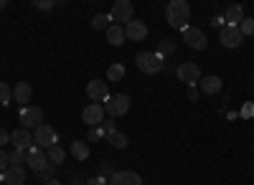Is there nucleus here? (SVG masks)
<instances>
[{
	"label": "nucleus",
	"mask_w": 254,
	"mask_h": 185,
	"mask_svg": "<svg viewBox=\"0 0 254 185\" xmlns=\"http://www.w3.org/2000/svg\"><path fill=\"white\" fill-rule=\"evenodd\" d=\"M56 173H59V165H51V162H49V165L44 168V173H41L38 178L44 180V183H49V180H54V175H56Z\"/></svg>",
	"instance_id": "30"
},
{
	"label": "nucleus",
	"mask_w": 254,
	"mask_h": 185,
	"mask_svg": "<svg viewBox=\"0 0 254 185\" xmlns=\"http://www.w3.org/2000/svg\"><path fill=\"white\" fill-rule=\"evenodd\" d=\"M99 170H102V173H112V162H110V160H104Z\"/></svg>",
	"instance_id": "39"
},
{
	"label": "nucleus",
	"mask_w": 254,
	"mask_h": 185,
	"mask_svg": "<svg viewBox=\"0 0 254 185\" xmlns=\"http://www.w3.org/2000/svg\"><path fill=\"white\" fill-rule=\"evenodd\" d=\"M219 41H221L224 48H239L242 41H244V36H242V31H239L237 26H224V28L219 31Z\"/></svg>",
	"instance_id": "11"
},
{
	"label": "nucleus",
	"mask_w": 254,
	"mask_h": 185,
	"mask_svg": "<svg viewBox=\"0 0 254 185\" xmlns=\"http://www.w3.org/2000/svg\"><path fill=\"white\" fill-rule=\"evenodd\" d=\"M18 119H20V127L23 130H36L44 125V109L41 107H20Z\"/></svg>",
	"instance_id": "6"
},
{
	"label": "nucleus",
	"mask_w": 254,
	"mask_h": 185,
	"mask_svg": "<svg viewBox=\"0 0 254 185\" xmlns=\"http://www.w3.org/2000/svg\"><path fill=\"white\" fill-rule=\"evenodd\" d=\"M125 38L127 41H145L147 38V26L142 20H132V23L125 26Z\"/></svg>",
	"instance_id": "15"
},
{
	"label": "nucleus",
	"mask_w": 254,
	"mask_h": 185,
	"mask_svg": "<svg viewBox=\"0 0 254 185\" xmlns=\"http://www.w3.org/2000/svg\"><path fill=\"white\" fill-rule=\"evenodd\" d=\"M10 99H13V89L5 84V81H0V104L8 107V104H10Z\"/></svg>",
	"instance_id": "27"
},
{
	"label": "nucleus",
	"mask_w": 254,
	"mask_h": 185,
	"mask_svg": "<svg viewBox=\"0 0 254 185\" xmlns=\"http://www.w3.org/2000/svg\"><path fill=\"white\" fill-rule=\"evenodd\" d=\"M132 101L127 94H112L107 101H104V112H107L112 119H120V117H127V112H130Z\"/></svg>",
	"instance_id": "2"
},
{
	"label": "nucleus",
	"mask_w": 254,
	"mask_h": 185,
	"mask_svg": "<svg viewBox=\"0 0 254 185\" xmlns=\"http://www.w3.org/2000/svg\"><path fill=\"white\" fill-rule=\"evenodd\" d=\"M107 142L115 147V150H127V145H130V137H127L122 130H115L107 135Z\"/></svg>",
	"instance_id": "20"
},
{
	"label": "nucleus",
	"mask_w": 254,
	"mask_h": 185,
	"mask_svg": "<svg viewBox=\"0 0 254 185\" xmlns=\"http://www.w3.org/2000/svg\"><path fill=\"white\" fill-rule=\"evenodd\" d=\"M110 18L115 26H127L135 20V5L130 3V0H117V3L112 5L110 10Z\"/></svg>",
	"instance_id": "4"
},
{
	"label": "nucleus",
	"mask_w": 254,
	"mask_h": 185,
	"mask_svg": "<svg viewBox=\"0 0 254 185\" xmlns=\"http://www.w3.org/2000/svg\"><path fill=\"white\" fill-rule=\"evenodd\" d=\"M135 66H137L142 74L153 76V74H158V71L163 69V58H160L155 51H140V53L135 56Z\"/></svg>",
	"instance_id": "3"
},
{
	"label": "nucleus",
	"mask_w": 254,
	"mask_h": 185,
	"mask_svg": "<svg viewBox=\"0 0 254 185\" xmlns=\"http://www.w3.org/2000/svg\"><path fill=\"white\" fill-rule=\"evenodd\" d=\"M59 142V135H56V130L51 127V125H41V127H36L33 130V145L38 147V150H51L54 145Z\"/></svg>",
	"instance_id": "5"
},
{
	"label": "nucleus",
	"mask_w": 254,
	"mask_h": 185,
	"mask_svg": "<svg viewBox=\"0 0 254 185\" xmlns=\"http://www.w3.org/2000/svg\"><path fill=\"white\" fill-rule=\"evenodd\" d=\"M122 76H125V66L122 64H112L107 69V81H122Z\"/></svg>",
	"instance_id": "26"
},
{
	"label": "nucleus",
	"mask_w": 254,
	"mask_h": 185,
	"mask_svg": "<svg viewBox=\"0 0 254 185\" xmlns=\"http://www.w3.org/2000/svg\"><path fill=\"white\" fill-rule=\"evenodd\" d=\"M242 117H254V104H244V109H242Z\"/></svg>",
	"instance_id": "37"
},
{
	"label": "nucleus",
	"mask_w": 254,
	"mask_h": 185,
	"mask_svg": "<svg viewBox=\"0 0 254 185\" xmlns=\"http://www.w3.org/2000/svg\"><path fill=\"white\" fill-rule=\"evenodd\" d=\"M102 130H104V135H110V132H115L117 130V125H115V119L110 117V119H104L102 122Z\"/></svg>",
	"instance_id": "34"
},
{
	"label": "nucleus",
	"mask_w": 254,
	"mask_h": 185,
	"mask_svg": "<svg viewBox=\"0 0 254 185\" xmlns=\"http://www.w3.org/2000/svg\"><path fill=\"white\" fill-rule=\"evenodd\" d=\"M10 168V155L5 150H0V173H5Z\"/></svg>",
	"instance_id": "32"
},
{
	"label": "nucleus",
	"mask_w": 254,
	"mask_h": 185,
	"mask_svg": "<svg viewBox=\"0 0 254 185\" xmlns=\"http://www.w3.org/2000/svg\"><path fill=\"white\" fill-rule=\"evenodd\" d=\"M71 155L79 160V162H84L89 157V147H87V142H81V139H74L71 142Z\"/></svg>",
	"instance_id": "22"
},
{
	"label": "nucleus",
	"mask_w": 254,
	"mask_h": 185,
	"mask_svg": "<svg viewBox=\"0 0 254 185\" xmlns=\"http://www.w3.org/2000/svg\"><path fill=\"white\" fill-rule=\"evenodd\" d=\"M46 157H49L51 165H64V160H66V152H64L59 145H54L51 150H46Z\"/></svg>",
	"instance_id": "24"
},
{
	"label": "nucleus",
	"mask_w": 254,
	"mask_h": 185,
	"mask_svg": "<svg viewBox=\"0 0 254 185\" xmlns=\"http://www.w3.org/2000/svg\"><path fill=\"white\" fill-rule=\"evenodd\" d=\"M31 96H33V87L28 84V81H18V84H15V89H13V99L18 101L20 107H28Z\"/></svg>",
	"instance_id": "16"
},
{
	"label": "nucleus",
	"mask_w": 254,
	"mask_h": 185,
	"mask_svg": "<svg viewBox=\"0 0 254 185\" xmlns=\"http://www.w3.org/2000/svg\"><path fill=\"white\" fill-rule=\"evenodd\" d=\"M188 99H190V101L198 99V89H196V87H188Z\"/></svg>",
	"instance_id": "38"
},
{
	"label": "nucleus",
	"mask_w": 254,
	"mask_h": 185,
	"mask_svg": "<svg viewBox=\"0 0 254 185\" xmlns=\"http://www.w3.org/2000/svg\"><path fill=\"white\" fill-rule=\"evenodd\" d=\"M176 74H178V79L183 81V84H188V87H196L198 81L203 79L198 64H193V61H186V64H181V66L176 69Z\"/></svg>",
	"instance_id": "7"
},
{
	"label": "nucleus",
	"mask_w": 254,
	"mask_h": 185,
	"mask_svg": "<svg viewBox=\"0 0 254 185\" xmlns=\"http://www.w3.org/2000/svg\"><path fill=\"white\" fill-rule=\"evenodd\" d=\"M102 137H104V130H102V127H92V130H89V135H87V139H89V142H99Z\"/></svg>",
	"instance_id": "31"
},
{
	"label": "nucleus",
	"mask_w": 254,
	"mask_h": 185,
	"mask_svg": "<svg viewBox=\"0 0 254 185\" xmlns=\"http://www.w3.org/2000/svg\"><path fill=\"white\" fill-rule=\"evenodd\" d=\"M242 20H244V8H242L239 3H231V5L224 10V23H226V26H237V28H239Z\"/></svg>",
	"instance_id": "17"
},
{
	"label": "nucleus",
	"mask_w": 254,
	"mask_h": 185,
	"mask_svg": "<svg viewBox=\"0 0 254 185\" xmlns=\"http://www.w3.org/2000/svg\"><path fill=\"white\" fill-rule=\"evenodd\" d=\"M87 96L92 99V104H102V101H107L112 94L107 89V81L104 79H92L87 84Z\"/></svg>",
	"instance_id": "8"
},
{
	"label": "nucleus",
	"mask_w": 254,
	"mask_h": 185,
	"mask_svg": "<svg viewBox=\"0 0 254 185\" xmlns=\"http://www.w3.org/2000/svg\"><path fill=\"white\" fill-rule=\"evenodd\" d=\"M3 185H26V170L23 168H8L3 173Z\"/></svg>",
	"instance_id": "18"
},
{
	"label": "nucleus",
	"mask_w": 254,
	"mask_h": 185,
	"mask_svg": "<svg viewBox=\"0 0 254 185\" xmlns=\"http://www.w3.org/2000/svg\"><path fill=\"white\" fill-rule=\"evenodd\" d=\"M183 41H186V46L196 48V51H206V48H208L206 33H203L201 28H196V26H188V28L183 31Z\"/></svg>",
	"instance_id": "9"
},
{
	"label": "nucleus",
	"mask_w": 254,
	"mask_h": 185,
	"mask_svg": "<svg viewBox=\"0 0 254 185\" xmlns=\"http://www.w3.org/2000/svg\"><path fill=\"white\" fill-rule=\"evenodd\" d=\"M165 20L168 26L176 28V31H186L190 26V5L186 0H171L165 8Z\"/></svg>",
	"instance_id": "1"
},
{
	"label": "nucleus",
	"mask_w": 254,
	"mask_h": 185,
	"mask_svg": "<svg viewBox=\"0 0 254 185\" xmlns=\"http://www.w3.org/2000/svg\"><path fill=\"white\" fill-rule=\"evenodd\" d=\"M26 155H28V160H26L28 170H31V173H33V175L38 178L41 173H44V168L49 165V157H46V152H44V150H38V147L33 145V147H31V150H28Z\"/></svg>",
	"instance_id": "10"
},
{
	"label": "nucleus",
	"mask_w": 254,
	"mask_h": 185,
	"mask_svg": "<svg viewBox=\"0 0 254 185\" xmlns=\"http://www.w3.org/2000/svg\"><path fill=\"white\" fill-rule=\"evenodd\" d=\"M26 160H28V155H26L23 150H15V152L10 155V168H23Z\"/></svg>",
	"instance_id": "28"
},
{
	"label": "nucleus",
	"mask_w": 254,
	"mask_h": 185,
	"mask_svg": "<svg viewBox=\"0 0 254 185\" xmlns=\"http://www.w3.org/2000/svg\"><path fill=\"white\" fill-rule=\"evenodd\" d=\"M0 185H3V173H0Z\"/></svg>",
	"instance_id": "42"
},
{
	"label": "nucleus",
	"mask_w": 254,
	"mask_h": 185,
	"mask_svg": "<svg viewBox=\"0 0 254 185\" xmlns=\"http://www.w3.org/2000/svg\"><path fill=\"white\" fill-rule=\"evenodd\" d=\"M110 26H112L110 13H97V15L92 18V28H94V31H107Z\"/></svg>",
	"instance_id": "23"
},
{
	"label": "nucleus",
	"mask_w": 254,
	"mask_h": 185,
	"mask_svg": "<svg viewBox=\"0 0 254 185\" xmlns=\"http://www.w3.org/2000/svg\"><path fill=\"white\" fill-rule=\"evenodd\" d=\"M33 5H36L38 10H51V8H54L56 3H54V0H36V3H33Z\"/></svg>",
	"instance_id": "33"
},
{
	"label": "nucleus",
	"mask_w": 254,
	"mask_h": 185,
	"mask_svg": "<svg viewBox=\"0 0 254 185\" xmlns=\"http://www.w3.org/2000/svg\"><path fill=\"white\" fill-rule=\"evenodd\" d=\"M10 142H13L15 150L28 152V150L33 147V132H31V130H23V127H18L15 132H10Z\"/></svg>",
	"instance_id": "13"
},
{
	"label": "nucleus",
	"mask_w": 254,
	"mask_h": 185,
	"mask_svg": "<svg viewBox=\"0 0 254 185\" xmlns=\"http://www.w3.org/2000/svg\"><path fill=\"white\" fill-rule=\"evenodd\" d=\"M84 185H110L107 183V178H102V175H97V178H92V180H87Z\"/></svg>",
	"instance_id": "35"
},
{
	"label": "nucleus",
	"mask_w": 254,
	"mask_h": 185,
	"mask_svg": "<svg viewBox=\"0 0 254 185\" xmlns=\"http://www.w3.org/2000/svg\"><path fill=\"white\" fill-rule=\"evenodd\" d=\"M3 8H5V3H3V0H0V10H3Z\"/></svg>",
	"instance_id": "41"
},
{
	"label": "nucleus",
	"mask_w": 254,
	"mask_h": 185,
	"mask_svg": "<svg viewBox=\"0 0 254 185\" xmlns=\"http://www.w3.org/2000/svg\"><path fill=\"white\" fill-rule=\"evenodd\" d=\"M198 84H201V94H219L221 87H224V81L219 76H203Z\"/></svg>",
	"instance_id": "19"
},
{
	"label": "nucleus",
	"mask_w": 254,
	"mask_h": 185,
	"mask_svg": "<svg viewBox=\"0 0 254 185\" xmlns=\"http://www.w3.org/2000/svg\"><path fill=\"white\" fill-rule=\"evenodd\" d=\"M107 183H110V185H142L140 175H137V173H132V170H122V173H112Z\"/></svg>",
	"instance_id": "14"
},
{
	"label": "nucleus",
	"mask_w": 254,
	"mask_h": 185,
	"mask_svg": "<svg viewBox=\"0 0 254 185\" xmlns=\"http://www.w3.org/2000/svg\"><path fill=\"white\" fill-rule=\"evenodd\" d=\"M239 31H242V36H254V18L244 15V20L239 23Z\"/></svg>",
	"instance_id": "29"
},
{
	"label": "nucleus",
	"mask_w": 254,
	"mask_h": 185,
	"mask_svg": "<svg viewBox=\"0 0 254 185\" xmlns=\"http://www.w3.org/2000/svg\"><path fill=\"white\" fill-rule=\"evenodd\" d=\"M160 58L163 56H171V53H176V41L173 38H163L160 44H158V51H155Z\"/></svg>",
	"instance_id": "25"
},
{
	"label": "nucleus",
	"mask_w": 254,
	"mask_h": 185,
	"mask_svg": "<svg viewBox=\"0 0 254 185\" xmlns=\"http://www.w3.org/2000/svg\"><path fill=\"white\" fill-rule=\"evenodd\" d=\"M44 185H64V183H61V180H56V178H54V180H49V183H44Z\"/></svg>",
	"instance_id": "40"
},
{
	"label": "nucleus",
	"mask_w": 254,
	"mask_h": 185,
	"mask_svg": "<svg viewBox=\"0 0 254 185\" xmlns=\"http://www.w3.org/2000/svg\"><path fill=\"white\" fill-rule=\"evenodd\" d=\"M81 119H84V125H89V127H102V122L107 119V112H104L102 104H89V107H84Z\"/></svg>",
	"instance_id": "12"
},
{
	"label": "nucleus",
	"mask_w": 254,
	"mask_h": 185,
	"mask_svg": "<svg viewBox=\"0 0 254 185\" xmlns=\"http://www.w3.org/2000/svg\"><path fill=\"white\" fill-rule=\"evenodd\" d=\"M5 142H10V132H5L3 127H0V150L5 147Z\"/></svg>",
	"instance_id": "36"
},
{
	"label": "nucleus",
	"mask_w": 254,
	"mask_h": 185,
	"mask_svg": "<svg viewBox=\"0 0 254 185\" xmlns=\"http://www.w3.org/2000/svg\"><path fill=\"white\" fill-rule=\"evenodd\" d=\"M104 33H107V44H110V46H122V44H125V28H122V26H115V23H112Z\"/></svg>",
	"instance_id": "21"
}]
</instances>
